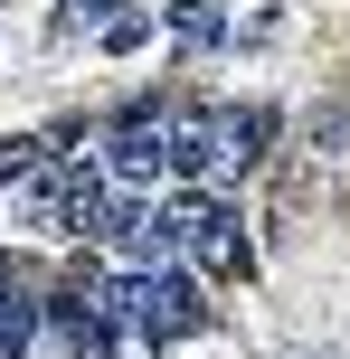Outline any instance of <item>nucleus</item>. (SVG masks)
<instances>
[{
	"label": "nucleus",
	"instance_id": "5",
	"mask_svg": "<svg viewBox=\"0 0 350 359\" xmlns=\"http://www.w3.org/2000/svg\"><path fill=\"white\" fill-rule=\"evenodd\" d=\"M170 29H180V38H227V19L208 10V0H180V10H170Z\"/></svg>",
	"mask_w": 350,
	"mask_h": 359
},
{
	"label": "nucleus",
	"instance_id": "1",
	"mask_svg": "<svg viewBox=\"0 0 350 359\" xmlns=\"http://www.w3.org/2000/svg\"><path fill=\"white\" fill-rule=\"evenodd\" d=\"M161 217H170V246L189 255V274H218V284H227V274H237V284L256 274V246H246V227H237V217H227L208 189L161 198Z\"/></svg>",
	"mask_w": 350,
	"mask_h": 359
},
{
	"label": "nucleus",
	"instance_id": "7",
	"mask_svg": "<svg viewBox=\"0 0 350 359\" xmlns=\"http://www.w3.org/2000/svg\"><path fill=\"white\" fill-rule=\"evenodd\" d=\"M0 284H10V265H0Z\"/></svg>",
	"mask_w": 350,
	"mask_h": 359
},
{
	"label": "nucleus",
	"instance_id": "3",
	"mask_svg": "<svg viewBox=\"0 0 350 359\" xmlns=\"http://www.w3.org/2000/svg\"><path fill=\"white\" fill-rule=\"evenodd\" d=\"M95 236H114V246H123L133 265H170V255H180V246H170V217H161V198H142V189H133V198H105Z\"/></svg>",
	"mask_w": 350,
	"mask_h": 359
},
{
	"label": "nucleus",
	"instance_id": "2",
	"mask_svg": "<svg viewBox=\"0 0 350 359\" xmlns=\"http://www.w3.org/2000/svg\"><path fill=\"white\" fill-rule=\"evenodd\" d=\"M105 170L123 180V189H152V180L170 170V114L161 104H133L123 123L105 133Z\"/></svg>",
	"mask_w": 350,
	"mask_h": 359
},
{
	"label": "nucleus",
	"instance_id": "4",
	"mask_svg": "<svg viewBox=\"0 0 350 359\" xmlns=\"http://www.w3.org/2000/svg\"><path fill=\"white\" fill-rule=\"evenodd\" d=\"M38 341V293H19V284H0V359H19Z\"/></svg>",
	"mask_w": 350,
	"mask_h": 359
},
{
	"label": "nucleus",
	"instance_id": "6",
	"mask_svg": "<svg viewBox=\"0 0 350 359\" xmlns=\"http://www.w3.org/2000/svg\"><path fill=\"white\" fill-rule=\"evenodd\" d=\"M57 10H67V19H95V10H105V0H57Z\"/></svg>",
	"mask_w": 350,
	"mask_h": 359
}]
</instances>
